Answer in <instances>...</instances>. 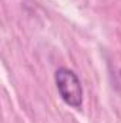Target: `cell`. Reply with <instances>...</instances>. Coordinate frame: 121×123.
<instances>
[{"label": "cell", "mask_w": 121, "mask_h": 123, "mask_svg": "<svg viewBox=\"0 0 121 123\" xmlns=\"http://www.w3.org/2000/svg\"><path fill=\"white\" fill-rule=\"evenodd\" d=\"M57 92L66 105L74 109L83 106V86L78 76L68 67H59L54 73Z\"/></svg>", "instance_id": "1"}, {"label": "cell", "mask_w": 121, "mask_h": 123, "mask_svg": "<svg viewBox=\"0 0 121 123\" xmlns=\"http://www.w3.org/2000/svg\"><path fill=\"white\" fill-rule=\"evenodd\" d=\"M120 74H121V72H120Z\"/></svg>", "instance_id": "2"}]
</instances>
